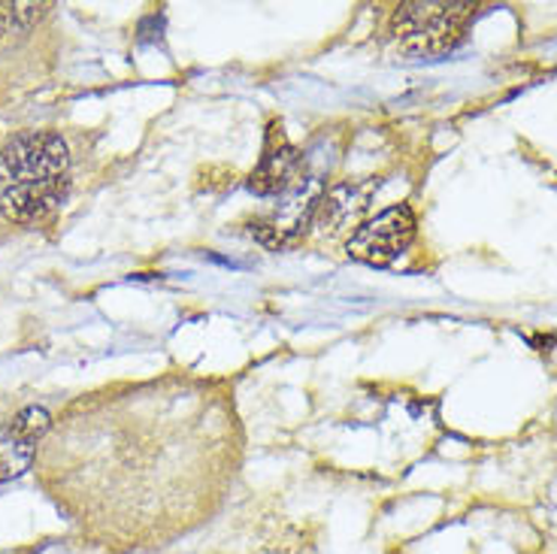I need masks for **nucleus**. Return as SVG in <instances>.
Masks as SVG:
<instances>
[{
  "label": "nucleus",
  "instance_id": "obj_1",
  "mask_svg": "<svg viewBox=\"0 0 557 554\" xmlns=\"http://www.w3.org/2000/svg\"><path fill=\"white\" fill-rule=\"evenodd\" d=\"M70 188V149L52 131L18 134L0 149V212L15 224L52 216Z\"/></svg>",
  "mask_w": 557,
  "mask_h": 554
},
{
  "label": "nucleus",
  "instance_id": "obj_2",
  "mask_svg": "<svg viewBox=\"0 0 557 554\" xmlns=\"http://www.w3.org/2000/svg\"><path fill=\"white\" fill-rule=\"evenodd\" d=\"M473 3L416 0V3L394 7L388 30L406 56L440 58L458 49L470 25H473Z\"/></svg>",
  "mask_w": 557,
  "mask_h": 554
},
{
  "label": "nucleus",
  "instance_id": "obj_3",
  "mask_svg": "<svg viewBox=\"0 0 557 554\" xmlns=\"http://www.w3.org/2000/svg\"><path fill=\"white\" fill-rule=\"evenodd\" d=\"M321 195L324 192H321L319 182L304 180L288 195L278 197V204L270 212H264L261 219L251 222V236L273 251L297 246L304 239V234L312 227V222H315Z\"/></svg>",
  "mask_w": 557,
  "mask_h": 554
},
{
  "label": "nucleus",
  "instance_id": "obj_4",
  "mask_svg": "<svg viewBox=\"0 0 557 554\" xmlns=\"http://www.w3.org/2000/svg\"><path fill=\"white\" fill-rule=\"evenodd\" d=\"M416 231V212L406 204L385 209V212H379L376 219L358 224V231L348 236V258L370 263V267H385V263L400 258L412 246Z\"/></svg>",
  "mask_w": 557,
  "mask_h": 554
},
{
  "label": "nucleus",
  "instance_id": "obj_5",
  "mask_svg": "<svg viewBox=\"0 0 557 554\" xmlns=\"http://www.w3.org/2000/svg\"><path fill=\"white\" fill-rule=\"evenodd\" d=\"M304 182V152L285 137L278 122L267 127L264 152L251 170L249 188L258 197H282Z\"/></svg>",
  "mask_w": 557,
  "mask_h": 554
},
{
  "label": "nucleus",
  "instance_id": "obj_6",
  "mask_svg": "<svg viewBox=\"0 0 557 554\" xmlns=\"http://www.w3.org/2000/svg\"><path fill=\"white\" fill-rule=\"evenodd\" d=\"M52 424L42 406H28L7 424L0 433V485L13 482L30 470V460L37 455V443Z\"/></svg>",
  "mask_w": 557,
  "mask_h": 554
},
{
  "label": "nucleus",
  "instance_id": "obj_7",
  "mask_svg": "<svg viewBox=\"0 0 557 554\" xmlns=\"http://www.w3.org/2000/svg\"><path fill=\"white\" fill-rule=\"evenodd\" d=\"M373 192H376L373 182H339L331 192L321 195L319 212H315L312 224L327 236L343 234L346 227L361 222V216L373 200Z\"/></svg>",
  "mask_w": 557,
  "mask_h": 554
},
{
  "label": "nucleus",
  "instance_id": "obj_8",
  "mask_svg": "<svg viewBox=\"0 0 557 554\" xmlns=\"http://www.w3.org/2000/svg\"><path fill=\"white\" fill-rule=\"evenodd\" d=\"M49 10V3H0V42L30 30Z\"/></svg>",
  "mask_w": 557,
  "mask_h": 554
}]
</instances>
